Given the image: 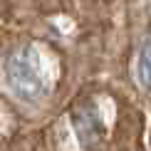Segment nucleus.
Returning <instances> with one entry per match:
<instances>
[{
	"mask_svg": "<svg viewBox=\"0 0 151 151\" xmlns=\"http://www.w3.org/2000/svg\"><path fill=\"white\" fill-rule=\"evenodd\" d=\"M5 77H8L10 89L25 102H37L47 94V72L42 55L32 45L20 47L8 57L5 65Z\"/></svg>",
	"mask_w": 151,
	"mask_h": 151,
	"instance_id": "1",
	"label": "nucleus"
},
{
	"mask_svg": "<svg viewBox=\"0 0 151 151\" xmlns=\"http://www.w3.org/2000/svg\"><path fill=\"white\" fill-rule=\"evenodd\" d=\"M72 124H74V131H77V139L84 149H94L104 136V124H102V116H99L97 106L84 102L79 106H74L72 111Z\"/></svg>",
	"mask_w": 151,
	"mask_h": 151,
	"instance_id": "2",
	"label": "nucleus"
},
{
	"mask_svg": "<svg viewBox=\"0 0 151 151\" xmlns=\"http://www.w3.org/2000/svg\"><path fill=\"white\" fill-rule=\"evenodd\" d=\"M139 77L146 87H151V40L144 45L141 57H139Z\"/></svg>",
	"mask_w": 151,
	"mask_h": 151,
	"instance_id": "3",
	"label": "nucleus"
}]
</instances>
